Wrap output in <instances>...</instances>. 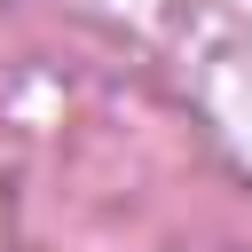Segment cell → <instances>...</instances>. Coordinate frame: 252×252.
Returning <instances> with one entry per match:
<instances>
[]
</instances>
